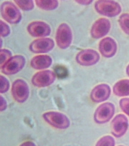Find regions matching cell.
I'll list each match as a JSON object with an SVG mask.
<instances>
[{"label": "cell", "instance_id": "7a4b0ae2", "mask_svg": "<svg viewBox=\"0 0 129 146\" xmlns=\"http://www.w3.org/2000/svg\"><path fill=\"white\" fill-rule=\"evenodd\" d=\"M1 11L3 18L10 23H18L22 19V14L20 10L14 3L9 1L2 3Z\"/></svg>", "mask_w": 129, "mask_h": 146}, {"label": "cell", "instance_id": "4dcf8cb0", "mask_svg": "<svg viewBox=\"0 0 129 146\" xmlns=\"http://www.w3.org/2000/svg\"><path fill=\"white\" fill-rule=\"evenodd\" d=\"M124 146L120 145V146Z\"/></svg>", "mask_w": 129, "mask_h": 146}, {"label": "cell", "instance_id": "7402d4cb", "mask_svg": "<svg viewBox=\"0 0 129 146\" xmlns=\"http://www.w3.org/2000/svg\"><path fill=\"white\" fill-rule=\"evenodd\" d=\"M12 53L11 51L7 49H1L0 51V67L1 68L5 63L12 58Z\"/></svg>", "mask_w": 129, "mask_h": 146}, {"label": "cell", "instance_id": "4fadbf2b", "mask_svg": "<svg viewBox=\"0 0 129 146\" xmlns=\"http://www.w3.org/2000/svg\"><path fill=\"white\" fill-rule=\"evenodd\" d=\"M54 46V41L51 38L38 39L31 42L29 49L35 53H46L52 50Z\"/></svg>", "mask_w": 129, "mask_h": 146}, {"label": "cell", "instance_id": "f546056e", "mask_svg": "<svg viewBox=\"0 0 129 146\" xmlns=\"http://www.w3.org/2000/svg\"><path fill=\"white\" fill-rule=\"evenodd\" d=\"M126 73L128 76H129V64L126 67Z\"/></svg>", "mask_w": 129, "mask_h": 146}, {"label": "cell", "instance_id": "4316f807", "mask_svg": "<svg viewBox=\"0 0 129 146\" xmlns=\"http://www.w3.org/2000/svg\"><path fill=\"white\" fill-rule=\"evenodd\" d=\"M7 107V104L5 99L2 96H1V111L5 110Z\"/></svg>", "mask_w": 129, "mask_h": 146}, {"label": "cell", "instance_id": "ffe728a7", "mask_svg": "<svg viewBox=\"0 0 129 146\" xmlns=\"http://www.w3.org/2000/svg\"><path fill=\"white\" fill-rule=\"evenodd\" d=\"M18 6L24 11H30L33 9L34 7L33 1H14Z\"/></svg>", "mask_w": 129, "mask_h": 146}, {"label": "cell", "instance_id": "2e32d148", "mask_svg": "<svg viewBox=\"0 0 129 146\" xmlns=\"http://www.w3.org/2000/svg\"><path fill=\"white\" fill-rule=\"evenodd\" d=\"M52 63V59L49 56L46 55H38L33 57L30 64L35 69L42 70L49 67Z\"/></svg>", "mask_w": 129, "mask_h": 146}, {"label": "cell", "instance_id": "8fae6325", "mask_svg": "<svg viewBox=\"0 0 129 146\" xmlns=\"http://www.w3.org/2000/svg\"><path fill=\"white\" fill-rule=\"evenodd\" d=\"M111 28V23L109 19L101 18L93 24L90 31L92 38L99 39L107 35Z\"/></svg>", "mask_w": 129, "mask_h": 146}, {"label": "cell", "instance_id": "83f0119b", "mask_svg": "<svg viewBox=\"0 0 129 146\" xmlns=\"http://www.w3.org/2000/svg\"><path fill=\"white\" fill-rule=\"evenodd\" d=\"M75 2H77L79 4L83 5H88L90 4L93 2V1H90V0H88V1L78 0V1H76Z\"/></svg>", "mask_w": 129, "mask_h": 146}, {"label": "cell", "instance_id": "ba28073f", "mask_svg": "<svg viewBox=\"0 0 129 146\" xmlns=\"http://www.w3.org/2000/svg\"><path fill=\"white\" fill-rule=\"evenodd\" d=\"M100 56L97 51L92 49L82 50L77 54L76 60L81 66H89L96 64L99 61Z\"/></svg>", "mask_w": 129, "mask_h": 146}, {"label": "cell", "instance_id": "7c38bea8", "mask_svg": "<svg viewBox=\"0 0 129 146\" xmlns=\"http://www.w3.org/2000/svg\"><path fill=\"white\" fill-rule=\"evenodd\" d=\"M28 32L31 36L35 37H42L48 36L50 34V26L43 21H35L28 25Z\"/></svg>", "mask_w": 129, "mask_h": 146}, {"label": "cell", "instance_id": "ac0fdd59", "mask_svg": "<svg viewBox=\"0 0 129 146\" xmlns=\"http://www.w3.org/2000/svg\"><path fill=\"white\" fill-rule=\"evenodd\" d=\"M37 6L43 10H55L58 6V2L57 1H35Z\"/></svg>", "mask_w": 129, "mask_h": 146}, {"label": "cell", "instance_id": "603a6c76", "mask_svg": "<svg viewBox=\"0 0 129 146\" xmlns=\"http://www.w3.org/2000/svg\"><path fill=\"white\" fill-rule=\"evenodd\" d=\"M1 81V89L0 92L1 93H4L7 92L10 88V83L8 80L3 75L0 76Z\"/></svg>", "mask_w": 129, "mask_h": 146}, {"label": "cell", "instance_id": "d6986e66", "mask_svg": "<svg viewBox=\"0 0 129 146\" xmlns=\"http://www.w3.org/2000/svg\"><path fill=\"white\" fill-rule=\"evenodd\" d=\"M121 28L128 35H129V14H123L120 16L119 20Z\"/></svg>", "mask_w": 129, "mask_h": 146}, {"label": "cell", "instance_id": "5bb4252c", "mask_svg": "<svg viewBox=\"0 0 129 146\" xmlns=\"http://www.w3.org/2000/svg\"><path fill=\"white\" fill-rule=\"evenodd\" d=\"M117 44L113 38H105L100 42L99 50L103 56L110 58L114 56L117 51Z\"/></svg>", "mask_w": 129, "mask_h": 146}, {"label": "cell", "instance_id": "cb8c5ba5", "mask_svg": "<svg viewBox=\"0 0 129 146\" xmlns=\"http://www.w3.org/2000/svg\"><path fill=\"white\" fill-rule=\"evenodd\" d=\"M55 73L60 78H64L67 76V70L65 67L62 66H57L55 67Z\"/></svg>", "mask_w": 129, "mask_h": 146}, {"label": "cell", "instance_id": "f1b7e54d", "mask_svg": "<svg viewBox=\"0 0 129 146\" xmlns=\"http://www.w3.org/2000/svg\"><path fill=\"white\" fill-rule=\"evenodd\" d=\"M20 146H36V145L32 141H28L23 143Z\"/></svg>", "mask_w": 129, "mask_h": 146}, {"label": "cell", "instance_id": "6da1fadb", "mask_svg": "<svg viewBox=\"0 0 129 146\" xmlns=\"http://www.w3.org/2000/svg\"><path fill=\"white\" fill-rule=\"evenodd\" d=\"M95 8L98 13L108 17H116L122 11V8L118 3L108 0L97 1L95 4Z\"/></svg>", "mask_w": 129, "mask_h": 146}, {"label": "cell", "instance_id": "30bf717a", "mask_svg": "<svg viewBox=\"0 0 129 146\" xmlns=\"http://www.w3.org/2000/svg\"><path fill=\"white\" fill-rule=\"evenodd\" d=\"M111 133L115 137L119 138L124 135L128 127L127 117L123 114L117 115L112 121Z\"/></svg>", "mask_w": 129, "mask_h": 146}, {"label": "cell", "instance_id": "e0dca14e", "mask_svg": "<svg viewBox=\"0 0 129 146\" xmlns=\"http://www.w3.org/2000/svg\"><path fill=\"white\" fill-rule=\"evenodd\" d=\"M113 92L119 97L129 95V80H121L116 83L113 87Z\"/></svg>", "mask_w": 129, "mask_h": 146}, {"label": "cell", "instance_id": "9c48e42d", "mask_svg": "<svg viewBox=\"0 0 129 146\" xmlns=\"http://www.w3.org/2000/svg\"><path fill=\"white\" fill-rule=\"evenodd\" d=\"M56 75L50 70L41 71L35 74L31 82L33 85L39 88L45 87L51 85L55 81Z\"/></svg>", "mask_w": 129, "mask_h": 146}, {"label": "cell", "instance_id": "52a82bcc", "mask_svg": "<svg viewBox=\"0 0 129 146\" xmlns=\"http://www.w3.org/2000/svg\"><path fill=\"white\" fill-rule=\"evenodd\" d=\"M26 64V59L21 55L12 57L1 68L2 72L6 75L16 74L23 68Z\"/></svg>", "mask_w": 129, "mask_h": 146}, {"label": "cell", "instance_id": "484cf974", "mask_svg": "<svg viewBox=\"0 0 129 146\" xmlns=\"http://www.w3.org/2000/svg\"><path fill=\"white\" fill-rule=\"evenodd\" d=\"M119 103L122 110L129 116V98H124L121 99Z\"/></svg>", "mask_w": 129, "mask_h": 146}, {"label": "cell", "instance_id": "277c9868", "mask_svg": "<svg viewBox=\"0 0 129 146\" xmlns=\"http://www.w3.org/2000/svg\"><path fill=\"white\" fill-rule=\"evenodd\" d=\"M72 33L69 25L65 23L61 24L58 28L56 35V41L60 48L65 49L72 43Z\"/></svg>", "mask_w": 129, "mask_h": 146}, {"label": "cell", "instance_id": "3957f363", "mask_svg": "<svg viewBox=\"0 0 129 146\" xmlns=\"http://www.w3.org/2000/svg\"><path fill=\"white\" fill-rule=\"evenodd\" d=\"M43 116L48 124L56 128L65 129L70 126L69 119L66 115L62 113L57 111H48L45 113Z\"/></svg>", "mask_w": 129, "mask_h": 146}, {"label": "cell", "instance_id": "44dd1931", "mask_svg": "<svg viewBox=\"0 0 129 146\" xmlns=\"http://www.w3.org/2000/svg\"><path fill=\"white\" fill-rule=\"evenodd\" d=\"M115 140L113 137L109 135L105 136L98 140L96 146H114Z\"/></svg>", "mask_w": 129, "mask_h": 146}, {"label": "cell", "instance_id": "8992f818", "mask_svg": "<svg viewBox=\"0 0 129 146\" xmlns=\"http://www.w3.org/2000/svg\"><path fill=\"white\" fill-rule=\"evenodd\" d=\"M12 91L14 100L20 103L26 101L30 94L28 84L25 81L21 79L16 80L13 82Z\"/></svg>", "mask_w": 129, "mask_h": 146}, {"label": "cell", "instance_id": "5b68a950", "mask_svg": "<svg viewBox=\"0 0 129 146\" xmlns=\"http://www.w3.org/2000/svg\"><path fill=\"white\" fill-rule=\"evenodd\" d=\"M115 113V107L113 104L106 102L97 108L94 115L95 121L98 124L107 123L113 117Z\"/></svg>", "mask_w": 129, "mask_h": 146}, {"label": "cell", "instance_id": "9a60e30c", "mask_svg": "<svg viewBox=\"0 0 129 146\" xmlns=\"http://www.w3.org/2000/svg\"><path fill=\"white\" fill-rule=\"evenodd\" d=\"M111 93V88L108 84H99L95 87L92 91L90 98L94 102H103L109 98Z\"/></svg>", "mask_w": 129, "mask_h": 146}, {"label": "cell", "instance_id": "d4e9b609", "mask_svg": "<svg viewBox=\"0 0 129 146\" xmlns=\"http://www.w3.org/2000/svg\"><path fill=\"white\" fill-rule=\"evenodd\" d=\"M1 36L3 37H6L8 36L10 33V29L9 26L1 20Z\"/></svg>", "mask_w": 129, "mask_h": 146}]
</instances>
